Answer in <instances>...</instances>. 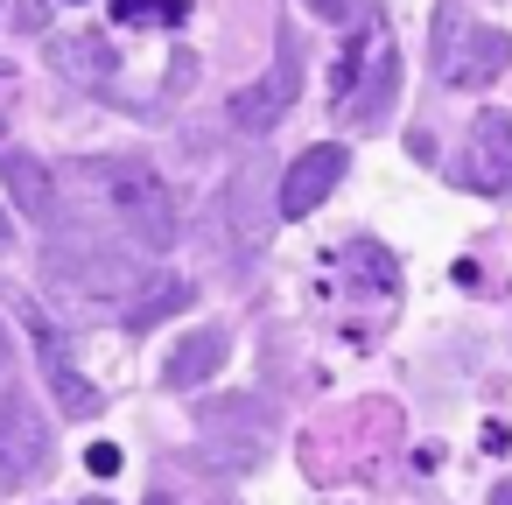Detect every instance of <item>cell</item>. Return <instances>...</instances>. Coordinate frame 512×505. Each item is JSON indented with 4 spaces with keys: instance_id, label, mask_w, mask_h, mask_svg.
I'll list each match as a JSON object with an SVG mask.
<instances>
[{
    "instance_id": "5b68a950",
    "label": "cell",
    "mask_w": 512,
    "mask_h": 505,
    "mask_svg": "<svg viewBox=\"0 0 512 505\" xmlns=\"http://www.w3.org/2000/svg\"><path fill=\"white\" fill-rule=\"evenodd\" d=\"M274 449V421H267V400H211L204 407V456L218 470H253L260 456Z\"/></svg>"
},
{
    "instance_id": "603a6c76",
    "label": "cell",
    "mask_w": 512,
    "mask_h": 505,
    "mask_svg": "<svg viewBox=\"0 0 512 505\" xmlns=\"http://www.w3.org/2000/svg\"><path fill=\"white\" fill-rule=\"evenodd\" d=\"M85 505H113V498H85Z\"/></svg>"
},
{
    "instance_id": "2e32d148",
    "label": "cell",
    "mask_w": 512,
    "mask_h": 505,
    "mask_svg": "<svg viewBox=\"0 0 512 505\" xmlns=\"http://www.w3.org/2000/svg\"><path fill=\"white\" fill-rule=\"evenodd\" d=\"M309 8H316L323 22H351V15H365V0H309Z\"/></svg>"
},
{
    "instance_id": "8992f818",
    "label": "cell",
    "mask_w": 512,
    "mask_h": 505,
    "mask_svg": "<svg viewBox=\"0 0 512 505\" xmlns=\"http://www.w3.org/2000/svg\"><path fill=\"white\" fill-rule=\"evenodd\" d=\"M295 92H302V43H295V29H281L274 64H267L253 85H239L225 113H232L239 134H267V127H281V113L295 106Z\"/></svg>"
},
{
    "instance_id": "e0dca14e",
    "label": "cell",
    "mask_w": 512,
    "mask_h": 505,
    "mask_svg": "<svg viewBox=\"0 0 512 505\" xmlns=\"http://www.w3.org/2000/svg\"><path fill=\"white\" fill-rule=\"evenodd\" d=\"M85 463H92L99 477H113V470H120V449H113V442H92V449H85Z\"/></svg>"
},
{
    "instance_id": "4fadbf2b",
    "label": "cell",
    "mask_w": 512,
    "mask_h": 505,
    "mask_svg": "<svg viewBox=\"0 0 512 505\" xmlns=\"http://www.w3.org/2000/svg\"><path fill=\"white\" fill-rule=\"evenodd\" d=\"M43 57H50V71L71 78V85H106V78H113V43L92 36V29H78V36H50Z\"/></svg>"
},
{
    "instance_id": "7a4b0ae2",
    "label": "cell",
    "mask_w": 512,
    "mask_h": 505,
    "mask_svg": "<svg viewBox=\"0 0 512 505\" xmlns=\"http://www.w3.org/2000/svg\"><path fill=\"white\" fill-rule=\"evenodd\" d=\"M512 64V36L491 22H463L456 8H435V78L449 92H477Z\"/></svg>"
},
{
    "instance_id": "52a82bcc",
    "label": "cell",
    "mask_w": 512,
    "mask_h": 505,
    "mask_svg": "<svg viewBox=\"0 0 512 505\" xmlns=\"http://www.w3.org/2000/svg\"><path fill=\"white\" fill-rule=\"evenodd\" d=\"M456 183L477 190V197H512V113L484 106L463 134V155H456Z\"/></svg>"
},
{
    "instance_id": "30bf717a",
    "label": "cell",
    "mask_w": 512,
    "mask_h": 505,
    "mask_svg": "<svg viewBox=\"0 0 512 505\" xmlns=\"http://www.w3.org/2000/svg\"><path fill=\"white\" fill-rule=\"evenodd\" d=\"M0 190H8V197H15V211H22V218H36V225H50V218H57V176H50V162L22 155V148H0Z\"/></svg>"
},
{
    "instance_id": "cb8c5ba5",
    "label": "cell",
    "mask_w": 512,
    "mask_h": 505,
    "mask_svg": "<svg viewBox=\"0 0 512 505\" xmlns=\"http://www.w3.org/2000/svg\"><path fill=\"white\" fill-rule=\"evenodd\" d=\"M64 8H85V0H64Z\"/></svg>"
},
{
    "instance_id": "7c38bea8",
    "label": "cell",
    "mask_w": 512,
    "mask_h": 505,
    "mask_svg": "<svg viewBox=\"0 0 512 505\" xmlns=\"http://www.w3.org/2000/svg\"><path fill=\"white\" fill-rule=\"evenodd\" d=\"M225 351H232V344H225V330H211V323H204V330H190V337L162 358V386H169V393H190V386L218 379Z\"/></svg>"
},
{
    "instance_id": "ffe728a7",
    "label": "cell",
    "mask_w": 512,
    "mask_h": 505,
    "mask_svg": "<svg viewBox=\"0 0 512 505\" xmlns=\"http://www.w3.org/2000/svg\"><path fill=\"white\" fill-rule=\"evenodd\" d=\"M491 505H512V477H505V484H498V491H491Z\"/></svg>"
},
{
    "instance_id": "9c48e42d",
    "label": "cell",
    "mask_w": 512,
    "mask_h": 505,
    "mask_svg": "<svg viewBox=\"0 0 512 505\" xmlns=\"http://www.w3.org/2000/svg\"><path fill=\"white\" fill-rule=\"evenodd\" d=\"M344 169H351V148H344V141H316V148H302V155L288 162V176H281L274 211H281V218H309V211H323V197L344 183Z\"/></svg>"
},
{
    "instance_id": "44dd1931",
    "label": "cell",
    "mask_w": 512,
    "mask_h": 505,
    "mask_svg": "<svg viewBox=\"0 0 512 505\" xmlns=\"http://www.w3.org/2000/svg\"><path fill=\"white\" fill-rule=\"evenodd\" d=\"M8 239H15V218H8V211H0V246H8Z\"/></svg>"
},
{
    "instance_id": "d6986e66",
    "label": "cell",
    "mask_w": 512,
    "mask_h": 505,
    "mask_svg": "<svg viewBox=\"0 0 512 505\" xmlns=\"http://www.w3.org/2000/svg\"><path fill=\"white\" fill-rule=\"evenodd\" d=\"M15 379V337H8V316H0V386Z\"/></svg>"
},
{
    "instance_id": "8fae6325",
    "label": "cell",
    "mask_w": 512,
    "mask_h": 505,
    "mask_svg": "<svg viewBox=\"0 0 512 505\" xmlns=\"http://www.w3.org/2000/svg\"><path fill=\"white\" fill-rule=\"evenodd\" d=\"M190 302H197V288H190L183 274H141V288L120 302V323H127V337H141V330L169 323V316L190 309Z\"/></svg>"
},
{
    "instance_id": "277c9868",
    "label": "cell",
    "mask_w": 512,
    "mask_h": 505,
    "mask_svg": "<svg viewBox=\"0 0 512 505\" xmlns=\"http://www.w3.org/2000/svg\"><path fill=\"white\" fill-rule=\"evenodd\" d=\"M43 274H50V288H64V295H78V302H99V309H120L134 288H141V260H127V253H106V246H78V253H50L43 260Z\"/></svg>"
},
{
    "instance_id": "ba28073f",
    "label": "cell",
    "mask_w": 512,
    "mask_h": 505,
    "mask_svg": "<svg viewBox=\"0 0 512 505\" xmlns=\"http://www.w3.org/2000/svg\"><path fill=\"white\" fill-rule=\"evenodd\" d=\"M22 309V323H29V337H36V358H43V379H50V393H57V407L64 414H99L106 400H99V386L78 372V358H71V344H64V330L50 323V309L43 302H15Z\"/></svg>"
},
{
    "instance_id": "d4e9b609",
    "label": "cell",
    "mask_w": 512,
    "mask_h": 505,
    "mask_svg": "<svg viewBox=\"0 0 512 505\" xmlns=\"http://www.w3.org/2000/svg\"><path fill=\"white\" fill-rule=\"evenodd\" d=\"M0 15H8V0H0Z\"/></svg>"
},
{
    "instance_id": "6da1fadb",
    "label": "cell",
    "mask_w": 512,
    "mask_h": 505,
    "mask_svg": "<svg viewBox=\"0 0 512 505\" xmlns=\"http://www.w3.org/2000/svg\"><path fill=\"white\" fill-rule=\"evenodd\" d=\"M85 176L106 183V204H113V218L127 225V239L141 253H169L176 246V197H169V183L148 162H92Z\"/></svg>"
},
{
    "instance_id": "484cf974",
    "label": "cell",
    "mask_w": 512,
    "mask_h": 505,
    "mask_svg": "<svg viewBox=\"0 0 512 505\" xmlns=\"http://www.w3.org/2000/svg\"><path fill=\"white\" fill-rule=\"evenodd\" d=\"M0 134H8V120H0Z\"/></svg>"
},
{
    "instance_id": "ac0fdd59",
    "label": "cell",
    "mask_w": 512,
    "mask_h": 505,
    "mask_svg": "<svg viewBox=\"0 0 512 505\" xmlns=\"http://www.w3.org/2000/svg\"><path fill=\"white\" fill-rule=\"evenodd\" d=\"M15 15H22V29H50V0H15Z\"/></svg>"
},
{
    "instance_id": "5bb4252c",
    "label": "cell",
    "mask_w": 512,
    "mask_h": 505,
    "mask_svg": "<svg viewBox=\"0 0 512 505\" xmlns=\"http://www.w3.org/2000/svg\"><path fill=\"white\" fill-rule=\"evenodd\" d=\"M393 78H400V64H393V43H386V36H372V71H358V78H351V92H344L337 106H344V113H358V120H372V113L386 106Z\"/></svg>"
},
{
    "instance_id": "7402d4cb",
    "label": "cell",
    "mask_w": 512,
    "mask_h": 505,
    "mask_svg": "<svg viewBox=\"0 0 512 505\" xmlns=\"http://www.w3.org/2000/svg\"><path fill=\"white\" fill-rule=\"evenodd\" d=\"M148 505H176V498H169V491H155V498H148Z\"/></svg>"
},
{
    "instance_id": "9a60e30c",
    "label": "cell",
    "mask_w": 512,
    "mask_h": 505,
    "mask_svg": "<svg viewBox=\"0 0 512 505\" xmlns=\"http://www.w3.org/2000/svg\"><path fill=\"white\" fill-rule=\"evenodd\" d=\"M113 22H120V29H148V22L183 29V22H190V0H113Z\"/></svg>"
},
{
    "instance_id": "3957f363",
    "label": "cell",
    "mask_w": 512,
    "mask_h": 505,
    "mask_svg": "<svg viewBox=\"0 0 512 505\" xmlns=\"http://www.w3.org/2000/svg\"><path fill=\"white\" fill-rule=\"evenodd\" d=\"M50 449H57V428H50V414L8 379L0 386V484H36L43 470H50Z\"/></svg>"
}]
</instances>
